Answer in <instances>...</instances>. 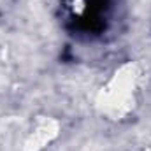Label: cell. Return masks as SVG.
I'll return each instance as SVG.
<instances>
[{
  "instance_id": "6da1fadb",
  "label": "cell",
  "mask_w": 151,
  "mask_h": 151,
  "mask_svg": "<svg viewBox=\"0 0 151 151\" xmlns=\"http://www.w3.org/2000/svg\"><path fill=\"white\" fill-rule=\"evenodd\" d=\"M62 25L79 40H100L116 25L119 0H62Z\"/></svg>"
}]
</instances>
